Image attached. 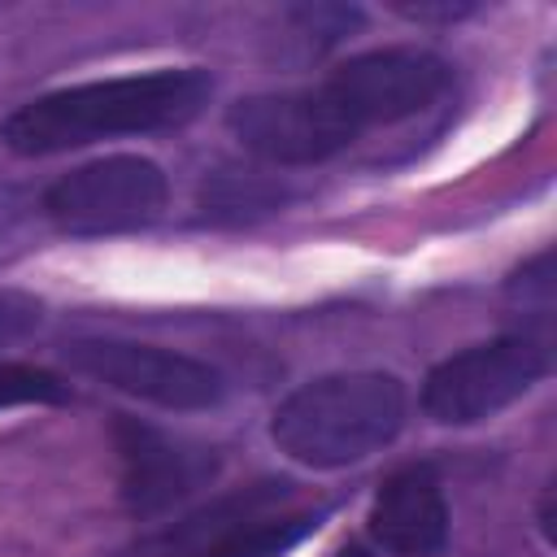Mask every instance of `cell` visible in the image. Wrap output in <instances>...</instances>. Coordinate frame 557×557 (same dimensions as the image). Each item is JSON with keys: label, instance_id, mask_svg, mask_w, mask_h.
Masks as SVG:
<instances>
[{"label": "cell", "instance_id": "cell-10", "mask_svg": "<svg viewBox=\"0 0 557 557\" xmlns=\"http://www.w3.org/2000/svg\"><path fill=\"white\" fill-rule=\"evenodd\" d=\"M370 535L396 557H435L448 544V505L431 466H405L383 479L370 505Z\"/></svg>", "mask_w": 557, "mask_h": 557}, {"label": "cell", "instance_id": "cell-13", "mask_svg": "<svg viewBox=\"0 0 557 557\" xmlns=\"http://www.w3.org/2000/svg\"><path fill=\"white\" fill-rule=\"evenodd\" d=\"M44 318V305L30 296V292H17V287H0V348L26 339Z\"/></svg>", "mask_w": 557, "mask_h": 557}, {"label": "cell", "instance_id": "cell-8", "mask_svg": "<svg viewBox=\"0 0 557 557\" xmlns=\"http://www.w3.org/2000/svg\"><path fill=\"white\" fill-rule=\"evenodd\" d=\"M117 457H122V500L135 518H157L170 505L187 500L218 474L213 448L157 431L139 418H117Z\"/></svg>", "mask_w": 557, "mask_h": 557}, {"label": "cell", "instance_id": "cell-1", "mask_svg": "<svg viewBox=\"0 0 557 557\" xmlns=\"http://www.w3.org/2000/svg\"><path fill=\"white\" fill-rule=\"evenodd\" d=\"M213 96V78L196 65L144 70L44 91L13 109L0 139L17 157H52L113 135H152L191 122Z\"/></svg>", "mask_w": 557, "mask_h": 557}, {"label": "cell", "instance_id": "cell-6", "mask_svg": "<svg viewBox=\"0 0 557 557\" xmlns=\"http://www.w3.org/2000/svg\"><path fill=\"white\" fill-rule=\"evenodd\" d=\"M231 135L270 165H318L344 152L357 131L322 83L244 96L226 109Z\"/></svg>", "mask_w": 557, "mask_h": 557}, {"label": "cell", "instance_id": "cell-14", "mask_svg": "<svg viewBox=\"0 0 557 557\" xmlns=\"http://www.w3.org/2000/svg\"><path fill=\"white\" fill-rule=\"evenodd\" d=\"M335 557H366V548H357V544H348V548H339Z\"/></svg>", "mask_w": 557, "mask_h": 557}, {"label": "cell", "instance_id": "cell-2", "mask_svg": "<svg viewBox=\"0 0 557 557\" xmlns=\"http://www.w3.org/2000/svg\"><path fill=\"white\" fill-rule=\"evenodd\" d=\"M405 426V383L383 370H344L300 383L270 418V440L300 466L339 470L392 444Z\"/></svg>", "mask_w": 557, "mask_h": 557}, {"label": "cell", "instance_id": "cell-3", "mask_svg": "<svg viewBox=\"0 0 557 557\" xmlns=\"http://www.w3.org/2000/svg\"><path fill=\"white\" fill-rule=\"evenodd\" d=\"M548 370V357L527 335H500L470 344L422 379V409L440 426H474L513 400H522Z\"/></svg>", "mask_w": 557, "mask_h": 557}, {"label": "cell", "instance_id": "cell-9", "mask_svg": "<svg viewBox=\"0 0 557 557\" xmlns=\"http://www.w3.org/2000/svg\"><path fill=\"white\" fill-rule=\"evenodd\" d=\"M287 487L292 483H257L213 505L209 513L191 518V527L178 531V544H191L187 557H283L292 553L305 535L318 531L322 509L270 513V505H278Z\"/></svg>", "mask_w": 557, "mask_h": 557}, {"label": "cell", "instance_id": "cell-7", "mask_svg": "<svg viewBox=\"0 0 557 557\" xmlns=\"http://www.w3.org/2000/svg\"><path fill=\"white\" fill-rule=\"evenodd\" d=\"M70 366L113 392H126L135 400L196 413L213 409L226 396V379L187 352L157 348V344H135V339H78L65 348Z\"/></svg>", "mask_w": 557, "mask_h": 557}, {"label": "cell", "instance_id": "cell-12", "mask_svg": "<svg viewBox=\"0 0 557 557\" xmlns=\"http://www.w3.org/2000/svg\"><path fill=\"white\" fill-rule=\"evenodd\" d=\"M292 22V35L305 39V48H331L339 44L352 26H361V9H344V4H305V9H292L287 13Z\"/></svg>", "mask_w": 557, "mask_h": 557}, {"label": "cell", "instance_id": "cell-4", "mask_svg": "<svg viewBox=\"0 0 557 557\" xmlns=\"http://www.w3.org/2000/svg\"><path fill=\"white\" fill-rule=\"evenodd\" d=\"M165 174L148 157H100L61 174L44 191V213L70 235H117L148 226L165 209Z\"/></svg>", "mask_w": 557, "mask_h": 557}, {"label": "cell", "instance_id": "cell-5", "mask_svg": "<svg viewBox=\"0 0 557 557\" xmlns=\"http://www.w3.org/2000/svg\"><path fill=\"white\" fill-rule=\"evenodd\" d=\"M448 83H453L448 61L413 44L348 57L322 78V87L331 91V100L339 104V113L352 122L357 135L431 109L448 91Z\"/></svg>", "mask_w": 557, "mask_h": 557}, {"label": "cell", "instance_id": "cell-11", "mask_svg": "<svg viewBox=\"0 0 557 557\" xmlns=\"http://www.w3.org/2000/svg\"><path fill=\"white\" fill-rule=\"evenodd\" d=\"M65 400H70V383H61L52 370L17 366V361H4L0 366V409H17V405H65Z\"/></svg>", "mask_w": 557, "mask_h": 557}]
</instances>
